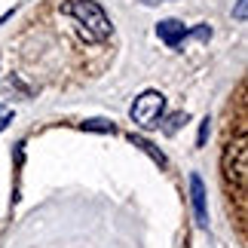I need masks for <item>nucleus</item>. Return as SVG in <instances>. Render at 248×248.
<instances>
[{
    "instance_id": "1",
    "label": "nucleus",
    "mask_w": 248,
    "mask_h": 248,
    "mask_svg": "<svg viewBox=\"0 0 248 248\" xmlns=\"http://www.w3.org/2000/svg\"><path fill=\"white\" fill-rule=\"evenodd\" d=\"M62 13L71 16V18H77V25L83 28V34L89 37V40H95V43L108 40V37L113 34V25H110L108 13H104L95 0H68V3L62 6Z\"/></svg>"
},
{
    "instance_id": "2",
    "label": "nucleus",
    "mask_w": 248,
    "mask_h": 248,
    "mask_svg": "<svg viewBox=\"0 0 248 248\" xmlns=\"http://www.w3.org/2000/svg\"><path fill=\"white\" fill-rule=\"evenodd\" d=\"M245 156H248V150H245V126L239 123V126H236V138L227 141V150H224V175H227V181H230L233 190H236L239 215H245V169H248Z\"/></svg>"
},
{
    "instance_id": "3",
    "label": "nucleus",
    "mask_w": 248,
    "mask_h": 248,
    "mask_svg": "<svg viewBox=\"0 0 248 248\" xmlns=\"http://www.w3.org/2000/svg\"><path fill=\"white\" fill-rule=\"evenodd\" d=\"M132 123H135L138 129H156L159 126V120H163V113H166V95L163 92H156V89H147V92H141L135 104H132Z\"/></svg>"
},
{
    "instance_id": "4",
    "label": "nucleus",
    "mask_w": 248,
    "mask_h": 248,
    "mask_svg": "<svg viewBox=\"0 0 248 248\" xmlns=\"http://www.w3.org/2000/svg\"><path fill=\"white\" fill-rule=\"evenodd\" d=\"M190 202H193V215H196V224L199 227H205L208 224V202H205V184H202V178L196 175H190Z\"/></svg>"
},
{
    "instance_id": "5",
    "label": "nucleus",
    "mask_w": 248,
    "mask_h": 248,
    "mask_svg": "<svg viewBox=\"0 0 248 248\" xmlns=\"http://www.w3.org/2000/svg\"><path fill=\"white\" fill-rule=\"evenodd\" d=\"M187 34H190V31L184 28V22H178V18H163V22L156 25V37H159L166 46H171V49L184 43Z\"/></svg>"
},
{
    "instance_id": "6",
    "label": "nucleus",
    "mask_w": 248,
    "mask_h": 248,
    "mask_svg": "<svg viewBox=\"0 0 248 248\" xmlns=\"http://www.w3.org/2000/svg\"><path fill=\"white\" fill-rule=\"evenodd\" d=\"M129 141H132V144H135V147H141V150H144V154L150 156V159H154V163H159V166H169L166 163V156H163V150H159L156 144H150V141L147 138H141V135H135V132H132V135H129Z\"/></svg>"
},
{
    "instance_id": "7",
    "label": "nucleus",
    "mask_w": 248,
    "mask_h": 248,
    "mask_svg": "<svg viewBox=\"0 0 248 248\" xmlns=\"http://www.w3.org/2000/svg\"><path fill=\"white\" fill-rule=\"evenodd\" d=\"M80 129L83 132H110L113 135V123H108V120H83Z\"/></svg>"
},
{
    "instance_id": "8",
    "label": "nucleus",
    "mask_w": 248,
    "mask_h": 248,
    "mask_svg": "<svg viewBox=\"0 0 248 248\" xmlns=\"http://www.w3.org/2000/svg\"><path fill=\"white\" fill-rule=\"evenodd\" d=\"M184 123H187V113H171V117L166 120L163 132H166V135H175V132H178L181 126H184Z\"/></svg>"
},
{
    "instance_id": "9",
    "label": "nucleus",
    "mask_w": 248,
    "mask_h": 248,
    "mask_svg": "<svg viewBox=\"0 0 248 248\" xmlns=\"http://www.w3.org/2000/svg\"><path fill=\"white\" fill-rule=\"evenodd\" d=\"M205 138H208V117L199 123V135H196V147H205Z\"/></svg>"
},
{
    "instance_id": "10",
    "label": "nucleus",
    "mask_w": 248,
    "mask_h": 248,
    "mask_svg": "<svg viewBox=\"0 0 248 248\" xmlns=\"http://www.w3.org/2000/svg\"><path fill=\"white\" fill-rule=\"evenodd\" d=\"M245 13H248V0H239V3H236V18L245 22Z\"/></svg>"
}]
</instances>
